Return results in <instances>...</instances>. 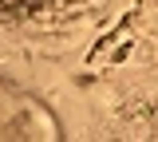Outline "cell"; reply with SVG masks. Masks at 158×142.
<instances>
[{"instance_id":"obj_1","label":"cell","mask_w":158,"mask_h":142,"mask_svg":"<svg viewBox=\"0 0 158 142\" xmlns=\"http://www.w3.org/2000/svg\"><path fill=\"white\" fill-rule=\"evenodd\" d=\"M59 4H79V0H0V16H32V12H48Z\"/></svg>"}]
</instances>
